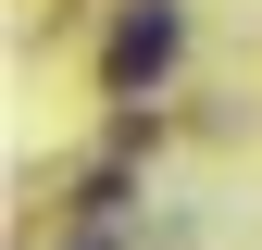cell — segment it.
I'll use <instances>...</instances> for the list:
<instances>
[{"instance_id":"6da1fadb","label":"cell","mask_w":262,"mask_h":250,"mask_svg":"<svg viewBox=\"0 0 262 250\" xmlns=\"http://www.w3.org/2000/svg\"><path fill=\"white\" fill-rule=\"evenodd\" d=\"M162 62H175V0H125V25H113V100H138V88L162 75Z\"/></svg>"}]
</instances>
